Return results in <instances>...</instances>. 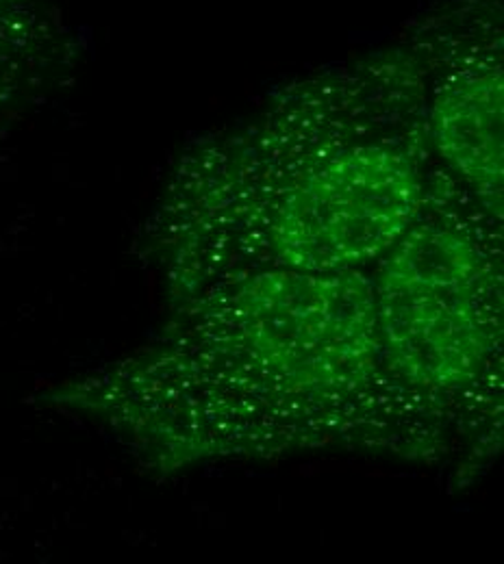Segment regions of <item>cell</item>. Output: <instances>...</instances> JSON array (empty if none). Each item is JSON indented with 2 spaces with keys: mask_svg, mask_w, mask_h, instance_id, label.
<instances>
[{
  "mask_svg": "<svg viewBox=\"0 0 504 564\" xmlns=\"http://www.w3.org/2000/svg\"><path fill=\"white\" fill-rule=\"evenodd\" d=\"M441 156L490 212L503 207V68L494 51L474 48L441 83L432 105Z\"/></svg>",
  "mask_w": 504,
  "mask_h": 564,
  "instance_id": "cell-3",
  "label": "cell"
},
{
  "mask_svg": "<svg viewBox=\"0 0 504 564\" xmlns=\"http://www.w3.org/2000/svg\"><path fill=\"white\" fill-rule=\"evenodd\" d=\"M374 302L383 346L414 382L459 387L494 348L496 276L465 226L416 219Z\"/></svg>",
  "mask_w": 504,
  "mask_h": 564,
  "instance_id": "cell-2",
  "label": "cell"
},
{
  "mask_svg": "<svg viewBox=\"0 0 504 564\" xmlns=\"http://www.w3.org/2000/svg\"><path fill=\"white\" fill-rule=\"evenodd\" d=\"M40 15L42 0H0V64L26 46Z\"/></svg>",
  "mask_w": 504,
  "mask_h": 564,
  "instance_id": "cell-4",
  "label": "cell"
},
{
  "mask_svg": "<svg viewBox=\"0 0 504 564\" xmlns=\"http://www.w3.org/2000/svg\"><path fill=\"white\" fill-rule=\"evenodd\" d=\"M425 205L420 161L407 143H331L272 192L270 246L289 270L346 272L398 243Z\"/></svg>",
  "mask_w": 504,
  "mask_h": 564,
  "instance_id": "cell-1",
  "label": "cell"
}]
</instances>
